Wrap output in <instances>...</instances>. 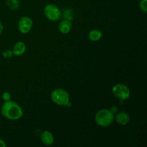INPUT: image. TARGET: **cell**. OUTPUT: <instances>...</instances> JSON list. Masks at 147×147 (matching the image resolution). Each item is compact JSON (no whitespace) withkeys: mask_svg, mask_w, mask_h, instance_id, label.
<instances>
[{"mask_svg":"<svg viewBox=\"0 0 147 147\" xmlns=\"http://www.w3.org/2000/svg\"><path fill=\"white\" fill-rule=\"evenodd\" d=\"M1 112L2 116L9 120H19L23 116V110L21 106L11 100L3 103Z\"/></svg>","mask_w":147,"mask_h":147,"instance_id":"1","label":"cell"},{"mask_svg":"<svg viewBox=\"0 0 147 147\" xmlns=\"http://www.w3.org/2000/svg\"><path fill=\"white\" fill-rule=\"evenodd\" d=\"M95 120L98 126L101 127H108L113 123L114 120V115L111 111L101 109L96 113Z\"/></svg>","mask_w":147,"mask_h":147,"instance_id":"2","label":"cell"},{"mask_svg":"<svg viewBox=\"0 0 147 147\" xmlns=\"http://www.w3.org/2000/svg\"><path fill=\"white\" fill-rule=\"evenodd\" d=\"M50 98L53 103L59 106H69L70 104L69 93L63 88L54 89L50 93Z\"/></svg>","mask_w":147,"mask_h":147,"instance_id":"3","label":"cell"},{"mask_svg":"<svg viewBox=\"0 0 147 147\" xmlns=\"http://www.w3.org/2000/svg\"><path fill=\"white\" fill-rule=\"evenodd\" d=\"M112 93L116 98L121 100H126L130 97V90L122 83L116 84L112 88Z\"/></svg>","mask_w":147,"mask_h":147,"instance_id":"4","label":"cell"},{"mask_svg":"<svg viewBox=\"0 0 147 147\" xmlns=\"http://www.w3.org/2000/svg\"><path fill=\"white\" fill-rule=\"evenodd\" d=\"M44 14L50 21H57L61 17V11L60 9L55 4H49L44 8Z\"/></svg>","mask_w":147,"mask_h":147,"instance_id":"5","label":"cell"},{"mask_svg":"<svg viewBox=\"0 0 147 147\" xmlns=\"http://www.w3.org/2000/svg\"><path fill=\"white\" fill-rule=\"evenodd\" d=\"M33 26V21L30 17H22L20 19L18 22L19 31L22 34H27L31 30Z\"/></svg>","mask_w":147,"mask_h":147,"instance_id":"6","label":"cell"},{"mask_svg":"<svg viewBox=\"0 0 147 147\" xmlns=\"http://www.w3.org/2000/svg\"><path fill=\"white\" fill-rule=\"evenodd\" d=\"M116 122L121 126H126L130 121V116L125 111H121L116 114Z\"/></svg>","mask_w":147,"mask_h":147,"instance_id":"7","label":"cell"},{"mask_svg":"<svg viewBox=\"0 0 147 147\" xmlns=\"http://www.w3.org/2000/svg\"><path fill=\"white\" fill-rule=\"evenodd\" d=\"M72 28V22L69 20H64L58 24V30L63 34H67Z\"/></svg>","mask_w":147,"mask_h":147,"instance_id":"8","label":"cell"},{"mask_svg":"<svg viewBox=\"0 0 147 147\" xmlns=\"http://www.w3.org/2000/svg\"><path fill=\"white\" fill-rule=\"evenodd\" d=\"M26 49H27V47H26V45L24 44V42L22 41L17 42L13 47L12 53L14 55H22L25 53Z\"/></svg>","mask_w":147,"mask_h":147,"instance_id":"9","label":"cell"},{"mask_svg":"<svg viewBox=\"0 0 147 147\" xmlns=\"http://www.w3.org/2000/svg\"><path fill=\"white\" fill-rule=\"evenodd\" d=\"M41 141L44 144L50 146L54 142V136L51 132L48 131H45L41 134Z\"/></svg>","mask_w":147,"mask_h":147,"instance_id":"10","label":"cell"},{"mask_svg":"<svg viewBox=\"0 0 147 147\" xmlns=\"http://www.w3.org/2000/svg\"><path fill=\"white\" fill-rule=\"evenodd\" d=\"M103 36V33L99 30H93L88 33V38L89 40L93 42L98 41L101 39Z\"/></svg>","mask_w":147,"mask_h":147,"instance_id":"11","label":"cell"},{"mask_svg":"<svg viewBox=\"0 0 147 147\" xmlns=\"http://www.w3.org/2000/svg\"><path fill=\"white\" fill-rule=\"evenodd\" d=\"M6 4L12 10H17L20 7L19 0H6Z\"/></svg>","mask_w":147,"mask_h":147,"instance_id":"12","label":"cell"},{"mask_svg":"<svg viewBox=\"0 0 147 147\" xmlns=\"http://www.w3.org/2000/svg\"><path fill=\"white\" fill-rule=\"evenodd\" d=\"M139 7L141 10L144 13L147 12V0H141L139 3Z\"/></svg>","mask_w":147,"mask_h":147,"instance_id":"13","label":"cell"},{"mask_svg":"<svg viewBox=\"0 0 147 147\" xmlns=\"http://www.w3.org/2000/svg\"><path fill=\"white\" fill-rule=\"evenodd\" d=\"M1 98L4 101H8V100H11V93H9V92L6 91L4 92L1 95Z\"/></svg>","mask_w":147,"mask_h":147,"instance_id":"14","label":"cell"},{"mask_svg":"<svg viewBox=\"0 0 147 147\" xmlns=\"http://www.w3.org/2000/svg\"><path fill=\"white\" fill-rule=\"evenodd\" d=\"M12 51H11V50H5V51L3 53V57H4V58H10V57H12Z\"/></svg>","mask_w":147,"mask_h":147,"instance_id":"15","label":"cell"},{"mask_svg":"<svg viewBox=\"0 0 147 147\" xmlns=\"http://www.w3.org/2000/svg\"><path fill=\"white\" fill-rule=\"evenodd\" d=\"M7 146V144L6 143L4 142V140L2 139H0V147H6Z\"/></svg>","mask_w":147,"mask_h":147,"instance_id":"16","label":"cell"},{"mask_svg":"<svg viewBox=\"0 0 147 147\" xmlns=\"http://www.w3.org/2000/svg\"><path fill=\"white\" fill-rule=\"evenodd\" d=\"M3 30H4V27H3L2 23H1V22H0V34H1V33H2Z\"/></svg>","mask_w":147,"mask_h":147,"instance_id":"17","label":"cell"}]
</instances>
